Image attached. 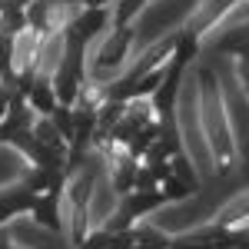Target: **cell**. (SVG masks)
Here are the masks:
<instances>
[{
	"mask_svg": "<svg viewBox=\"0 0 249 249\" xmlns=\"http://www.w3.org/2000/svg\"><path fill=\"white\" fill-rule=\"evenodd\" d=\"M140 166H143V160L130 156L126 150H120V153H116V160H113V190H116V196H126V193L136 190Z\"/></svg>",
	"mask_w": 249,
	"mask_h": 249,
	"instance_id": "cell-6",
	"label": "cell"
},
{
	"mask_svg": "<svg viewBox=\"0 0 249 249\" xmlns=\"http://www.w3.org/2000/svg\"><path fill=\"white\" fill-rule=\"evenodd\" d=\"M60 190H67V186H53L50 193H43L37 196V203H34V210H30V219L40 223L43 230L50 232H63V210H60Z\"/></svg>",
	"mask_w": 249,
	"mask_h": 249,
	"instance_id": "cell-3",
	"label": "cell"
},
{
	"mask_svg": "<svg viewBox=\"0 0 249 249\" xmlns=\"http://www.w3.org/2000/svg\"><path fill=\"white\" fill-rule=\"evenodd\" d=\"M199 113H203V126H206L210 146H213V153H216L219 173H226L223 166L232 163V136H230V126H226V113H223V96H219L216 77H213L210 70H203V100H199Z\"/></svg>",
	"mask_w": 249,
	"mask_h": 249,
	"instance_id": "cell-1",
	"label": "cell"
},
{
	"mask_svg": "<svg viewBox=\"0 0 249 249\" xmlns=\"http://www.w3.org/2000/svg\"><path fill=\"white\" fill-rule=\"evenodd\" d=\"M239 3H249V0H239Z\"/></svg>",
	"mask_w": 249,
	"mask_h": 249,
	"instance_id": "cell-11",
	"label": "cell"
},
{
	"mask_svg": "<svg viewBox=\"0 0 249 249\" xmlns=\"http://www.w3.org/2000/svg\"><path fill=\"white\" fill-rule=\"evenodd\" d=\"M23 96H27L30 110H34L37 116H50L60 107L57 93H53V83H50V77H47V73H37V77L30 80V87L23 90Z\"/></svg>",
	"mask_w": 249,
	"mask_h": 249,
	"instance_id": "cell-4",
	"label": "cell"
},
{
	"mask_svg": "<svg viewBox=\"0 0 249 249\" xmlns=\"http://www.w3.org/2000/svg\"><path fill=\"white\" fill-rule=\"evenodd\" d=\"M50 123L57 126V133L67 140V143H73V136H77V120H73V107H63L60 103L57 110L50 113Z\"/></svg>",
	"mask_w": 249,
	"mask_h": 249,
	"instance_id": "cell-8",
	"label": "cell"
},
{
	"mask_svg": "<svg viewBox=\"0 0 249 249\" xmlns=\"http://www.w3.org/2000/svg\"><path fill=\"white\" fill-rule=\"evenodd\" d=\"M34 203H37V193H30L23 183L7 193H0V223H7L14 216H30Z\"/></svg>",
	"mask_w": 249,
	"mask_h": 249,
	"instance_id": "cell-5",
	"label": "cell"
},
{
	"mask_svg": "<svg viewBox=\"0 0 249 249\" xmlns=\"http://www.w3.org/2000/svg\"><path fill=\"white\" fill-rule=\"evenodd\" d=\"M130 57H133V27H113L107 37H100V50L90 63V83L87 87H100V83L110 87L126 70Z\"/></svg>",
	"mask_w": 249,
	"mask_h": 249,
	"instance_id": "cell-2",
	"label": "cell"
},
{
	"mask_svg": "<svg viewBox=\"0 0 249 249\" xmlns=\"http://www.w3.org/2000/svg\"><path fill=\"white\" fill-rule=\"evenodd\" d=\"M239 80H243V87H246V93H249V53L239 57Z\"/></svg>",
	"mask_w": 249,
	"mask_h": 249,
	"instance_id": "cell-10",
	"label": "cell"
},
{
	"mask_svg": "<svg viewBox=\"0 0 249 249\" xmlns=\"http://www.w3.org/2000/svg\"><path fill=\"white\" fill-rule=\"evenodd\" d=\"M216 226H249V190L236 193L230 203L219 210Z\"/></svg>",
	"mask_w": 249,
	"mask_h": 249,
	"instance_id": "cell-7",
	"label": "cell"
},
{
	"mask_svg": "<svg viewBox=\"0 0 249 249\" xmlns=\"http://www.w3.org/2000/svg\"><path fill=\"white\" fill-rule=\"evenodd\" d=\"M160 190H163L166 203H170V199H186V196H193V190H196V186H190L186 179H179L176 173H170V179H166V183H163Z\"/></svg>",
	"mask_w": 249,
	"mask_h": 249,
	"instance_id": "cell-9",
	"label": "cell"
}]
</instances>
